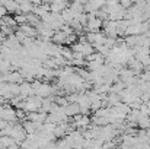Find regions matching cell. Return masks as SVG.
Returning a JSON list of instances; mask_svg holds the SVG:
<instances>
[{"label":"cell","mask_w":150,"mask_h":149,"mask_svg":"<svg viewBox=\"0 0 150 149\" xmlns=\"http://www.w3.org/2000/svg\"><path fill=\"white\" fill-rule=\"evenodd\" d=\"M114 149H120V148H114Z\"/></svg>","instance_id":"cell-13"},{"label":"cell","mask_w":150,"mask_h":149,"mask_svg":"<svg viewBox=\"0 0 150 149\" xmlns=\"http://www.w3.org/2000/svg\"><path fill=\"white\" fill-rule=\"evenodd\" d=\"M63 110H64V114H66L67 118L80 114V111H79V105H77V104H69V105L63 107Z\"/></svg>","instance_id":"cell-7"},{"label":"cell","mask_w":150,"mask_h":149,"mask_svg":"<svg viewBox=\"0 0 150 149\" xmlns=\"http://www.w3.org/2000/svg\"><path fill=\"white\" fill-rule=\"evenodd\" d=\"M6 149H21V148H19V145H18V143H12L10 146H7Z\"/></svg>","instance_id":"cell-12"},{"label":"cell","mask_w":150,"mask_h":149,"mask_svg":"<svg viewBox=\"0 0 150 149\" xmlns=\"http://www.w3.org/2000/svg\"><path fill=\"white\" fill-rule=\"evenodd\" d=\"M71 126H73V129H77L79 132H83V130H86V129L91 126V117H89V115L77 114V115L73 117Z\"/></svg>","instance_id":"cell-1"},{"label":"cell","mask_w":150,"mask_h":149,"mask_svg":"<svg viewBox=\"0 0 150 149\" xmlns=\"http://www.w3.org/2000/svg\"><path fill=\"white\" fill-rule=\"evenodd\" d=\"M69 9L73 12L74 18L85 13V6H83V1H73V3H69Z\"/></svg>","instance_id":"cell-5"},{"label":"cell","mask_w":150,"mask_h":149,"mask_svg":"<svg viewBox=\"0 0 150 149\" xmlns=\"http://www.w3.org/2000/svg\"><path fill=\"white\" fill-rule=\"evenodd\" d=\"M48 4H50L51 13H61L66 7H69L67 1H52V3H48Z\"/></svg>","instance_id":"cell-6"},{"label":"cell","mask_w":150,"mask_h":149,"mask_svg":"<svg viewBox=\"0 0 150 149\" xmlns=\"http://www.w3.org/2000/svg\"><path fill=\"white\" fill-rule=\"evenodd\" d=\"M136 126L140 127L142 130H149L150 129V117L149 115H143V114H142V117H140V120L137 121Z\"/></svg>","instance_id":"cell-9"},{"label":"cell","mask_w":150,"mask_h":149,"mask_svg":"<svg viewBox=\"0 0 150 149\" xmlns=\"http://www.w3.org/2000/svg\"><path fill=\"white\" fill-rule=\"evenodd\" d=\"M102 21L98 19L95 15H88V24L85 26V31L86 32H99L100 28H102Z\"/></svg>","instance_id":"cell-2"},{"label":"cell","mask_w":150,"mask_h":149,"mask_svg":"<svg viewBox=\"0 0 150 149\" xmlns=\"http://www.w3.org/2000/svg\"><path fill=\"white\" fill-rule=\"evenodd\" d=\"M13 19H15L16 25H19V26H22V25H28V19H26V15H23V13L15 15V16H13Z\"/></svg>","instance_id":"cell-11"},{"label":"cell","mask_w":150,"mask_h":149,"mask_svg":"<svg viewBox=\"0 0 150 149\" xmlns=\"http://www.w3.org/2000/svg\"><path fill=\"white\" fill-rule=\"evenodd\" d=\"M60 15H61V18H63V21H64V24H66V25H69V24L74 19V15H73V12H71L69 7H66Z\"/></svg>","instance_id":"cell-10"},{"label":"cell","mask_w":150,"mask_h":149,"mask_svg":"<svg viewBox=\"0 0 150 149\" xmlns=\"http://www.w3.org/2000/svg\"><path fill=\"white\" fill-rule=\"evenodd\" d=\"M47 117H48V114L44 113V111H35V113L26 114V120L32 121V123H37V124H44L47 121Z\"/></svg>","instance_id":"cell-3"},{"label":"cell","mask_w":150,"mask_h":149,"mask_svg":"<svg viewBox=\"0 0 150 149\" xmlns=\"http://www.w3.org/2000/svg\"><path fill=\"white\" fill-rule=\"evenodd\" d=\"M0 4L6 9L7 13L19 15V6H18V3H15V1H0Z\"/></svg>","instance_id":"cell-8"},{"label":"cell","mask_w":150,"mask_h":149,"mask_svg":"<svg viewBox=\"0 0 150 149\" xmlns=\"http://www.w3.org/2000/svg\"><path fill=\"white\" fill-rule=\"evenodd\" d=\"M26 38H37L38 37V32H37V28H34V26H31V25H22V26H19L18 28Z\"/></svg>","instance_id":"cell-4"}]
</instances>
